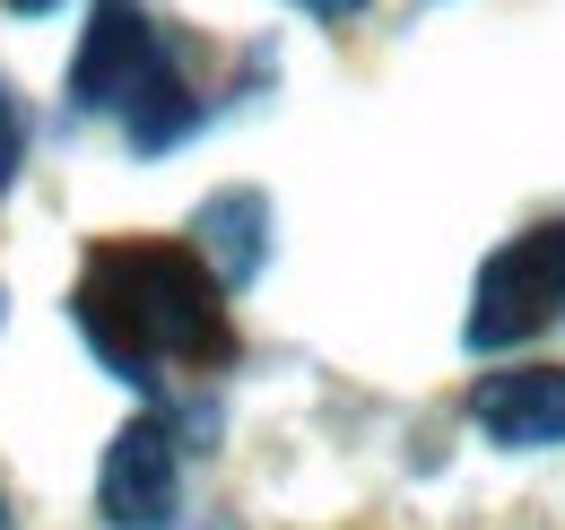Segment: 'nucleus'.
I'll return each instance as SVG.
<instances>
[{
    "instance_id": "nucleus-1",
    "label": "nucleus",
    "mask_w": 565,
    "mask_h": 530,
    "mask_svg": "<svg viewBox=\"0 0 565 530\" xmlns=\"http://www.w3.org/2000/svg\"><path fill=\"white\" fill-rule=\"evenodd\" d=\"M87 348L105 357V374L122 383H157L166 365H217L235 331H226V287L192 244H105L87 253L71 296Z\"/></svg>"
},
{
    "instance_id": "nucleus-2",
    "label": "nucleus",
    "mask_w": 565,
    "mask_h": 530,
    "mask_svg": "<svg viewBox=\"0 0 565 530\" xmlns=\"http://www.w3.org/2000/svg\"><path fill=\"white\" fill-rule=\"evenodd\" d=\"M557 314H565V218L513 235V244H495L488 262H479L461 339H470V348H522L531 331H548Z\"/></svg>"
},
{
    "instance_id": "nucleus-3",
    "label": "nucleus",
    "mask_w": 565,
    "mask_h": 530,
    "mask_svg": "<svg viewBox=\"0 0 565 530\" xmlns=\"http://www.w3.org/2000/svg\"><path fill=\"white\" fill-rule=\"evenodd\" d=\"M183 505V444L166 417H131L96 462V513L105 530H166Z\"/></svg>"
},
{
    "instance_id": "nucleus-4",
    "label": "nucleus",
    "mask_w": 565,
    "mask_h": 530,
    "mask_svg": "<svg viewBox=\"0 0 565 530\" xmlns=\"http://www.w3.org/2000/svg\"><path fill=\"white\" fill-rule=\"evenodd\" d=\"M157 53L166 44H157L140 0H96L87 9V35H78V53H71V105L78 114H122L131 87L157 70Z\"/></svg>"
},
{
    "instance_id": "nucleus-5",
    "label": "nucleus",
    "mask_w": 565,
    "mask_h": 530,
    "mask_svg": "<svg viewBox=\"0 0 565 530\" xmlns=\"http://www.w3.org/2000/svg\"><path fill=\"white\" fill-rule=\"evenodd\" d=\"M470 426L504 453H557L565 444V365H495L470 383Z\"/></svg>"
},
{
    "instance_id": "nucleus-6",
    "label": "nucleus",
    "mask_w": 565,
    "mask_h": 530,
    "mask_svg": "<svg viewBox=\"0 0 565 530\" xmlns=\"http://www.w3.org/2000/svg\"><path fill=\"white\" fill-rule=\"evenodd\" d=\"M192 253L210 262V278L235 296V287H253L262 278V262H270V200L262 192H210L201 209H192Z\"/></svg>"
},
{
    "instance_id": "nucleus-7",
    "label": "nucleus",
    "mask_w": 565,
    "mask_h": 530,
    "mask_svg": "<svg viewBox=\"0 0 565 530\" xmlns=\"http://www.w3.org/2000/svg\"><path fill=\"white\" fill-rule=\"evenodd\" d=\"M114 123H122V139H131L140 157H166V148H183V139L201 131V96H192L183 62H174V53H157V70H148L140 87H131V105H122Z\"/></svg>"
},
{
    "instance_id": "nucleus-8",
    "label": "nucleus",
    "mask_w": 565,
    "mask_h": 530,
    "mask_svg": "<svg viewBox=\"0 0 565 530\" xmlns=\"http://www.w3.org/2000/svg\"><path fill=\"white\" fill-rule=\"evenodd\" d=\"M18 166H26V105H18V87L0 78V192L18 183Z\"/></svg>"
},
{
    "instance_id": "nucleus-9",
    "label": "nucleus",
    "mask_w": 565,
    "mask_h": 530,
    "mask_svg": "<svg viewBox=\"0 0 565 530\" xmlns=\"http://www.w3.org/2000/svg\"><path fill=\"white\" fill-rule=\"evenodd\" d=\"M296 9H305V18H322V26H340V18H356L365 0H296Z\"/></svg>"
},
{
    "instance_id": "nucleus-10",
    "label": "nucleus",
    "mask_w": 565,
    "mask_h": 530,
    "mask_svg": "<svg viewBox=\"0 0 565 530\" xmlns=\"http://www.w3.org/2000/svg\"><path fill=\"white\" fill-rule=\"evenodd\" d=\"M9 9H18V18H44V9H62V0H9Z\"/></svg>"
},
{
    "instance_id": "nucleus-11",
    "label": "nucleus",
    "mask_w": 565,
    "mask_h": 530,
    "mask_svg": "<svg viewBox=\"0 0 565 530\" xmlns=\"http://www.w3.org/2000/svg\"><path fill=\"white\" fill-rule=\"evenodd\" d=\"M0 530H18V513H9V496H0Z\"/></svg>"
}]
</instances>
